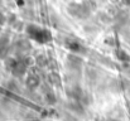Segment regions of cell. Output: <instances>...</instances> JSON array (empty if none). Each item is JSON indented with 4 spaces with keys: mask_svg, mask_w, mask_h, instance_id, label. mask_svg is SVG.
<instances>
[{
    "mask_svg": "<svg viewBox=\"0 0 130 121\" xmlns=\"http://www.w3.org/2000/svg\"><path fill=\"white\" fill-rule=\"evenodd\" d=\"M25 83H27V86H28L29 88H36V87H38V84H39V78H38L37 76H34V75H33V76L30 75V76L27 78V82H25Z\"/></svg>",
    "mask_w": 130,
    "mask_h": 121,
    "instance_id": "cell-3",
    "label": "cell"
},
{
    "mask_svg": "<svg viewBox=\"0 0 130 121\" xmlns=\"http://www.w3.org/2000/svg\"><path fill=\"white\" fill-rule=\"evenodd\" d=\"M123 3H124V4H128V5H129V4H130V0H123Z\"/></svg>",
    "mask_w": 130,
    "mask_h": 121,
    "instance_id": "cell-7",
    "label": "cell"
},
{
    "mask_svg": "<svg viewBox=\"0 0 130 121\" xmlns=\"http://www.w3.org/2000/svg\"><path fill=\"white\" fill-rule=\"evenodd\" d=\"M11 71H13V73H14L15 76H22V75L25 72V64H24V63H17V64L11 68Z\"/></svg>",
    "mask_w": 130,
    "mask_h": 121,
    "instance_id": "cell-4",
    "label": "cell"
},
{
    "mask_svg": "<svg viewBox=\"0 0 130 121\" xmlns=\"http://www.w3.org/2000/svg\"><path fill=\"white\" fill-rule=\"evenodd\" d=\"M27 33L34 42H37L39 44H45V43L52 40L51 33L47 29H43V28L37 27V25H28Z\"/></svg>",
    "mask_w": 130,
    "mask_h": 121,
    "instance_id": "cell-1",
    "label": "cell"
},
{
    "mask_svg": "<svg viewBox=\"0 0 130 121\" xmlns=\"http://www.w3.org/2000/svg\"><path fill=\"white\" fill-rule=\"evenodd\" d=\"M67 48L73 53H78L81 50V45L76 40H67Z\"/></svg>",
    "mask_w": 130,
    "mask_h": 121,
    "instance_id": "cell-2",
    "label": "cell"
},
{
    "mask_svg": "<svg viewBox=\"0 0 130 121\" xmlns=\"http://www.w3.org/2000/svg\"><path fill=\"white\" fill-rule=\"evenodd\" d=\"M116 57H118L121 62H129L130 61V56L124 49H118V50H116Z\"/></svg>",
    "mask_w": 130,
    "mask_h": 121,
    "instance_id": "cell-5",
    "label": "cell"
},
{
    "mask_svg": "<svg viewBox=\"0 0 130 121\" xmlns=\"http://www.w3.org/2000/svg\"><path fill=\"white\" fill-rule=\"evenodd\" d=\"M5 23V15L3 13H0V25H3Z\"/></svg>",
    "mask_w": 130,
    "mask_h": 121,
    "instance_id": "cell-6",
    "label": "cell"
}]
</instances>
